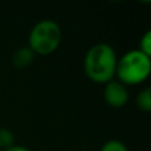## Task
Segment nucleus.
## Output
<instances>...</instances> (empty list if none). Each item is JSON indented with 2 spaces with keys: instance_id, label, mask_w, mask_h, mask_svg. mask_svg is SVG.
<instances>
[{
  "instance_id": "4",
  "label": "nucleus",
  "mask_w": 151,
  "mask_h": 151,
  "mask_svg": "<svg viewBox=\"0 0 151 151\" xmlns=\"http://www.w3.org/2000/svg\"><path fill=\"white\" fill-rule=\"evenodd\" d=\"M104 99L113 109H121L129 101L127 86L121 83L118 80H111L110 82L105 83Z\"/></svg>"
},
{
  "instance_id": "7",
  "label": "nucleus",
  "mask_w": 151,
  "mask_h": 151,
  "mask_svg": "<svg viewBox=\"0 0 151 151\" xmlns=\"http://www.w3.org/2000/svg\"><path fill=\"white\" fill-rule=\"evenodd\" d=\"M13 141H15V135L9 129L0 127V149L7 150L13 146Z\"/></svg>"
},
{
  "instance_id": "3",
  "label": "nucleus",
  "mask_w": 151,
  "mask_h": 151,
  "mask_svg": "<svg viewBox=\"0 0 151 151\" xmlns=\"http://www.w3.org/2000/svg\"><path fill=\"white\" fill-rule=\"evenodd\" d=\"M61 42V28L55 20L45 19L35 24L29 32L28 47L35 55L48 56L57 50Z\"/></svg>"
},
{
  "instance_id": "2",
  "label": "nucleus",
  "mask_w": 151,
  "mask_h": 151,
  "mask_svg": "<svg viewBox=\"0 0 151 151\" xmlns=\"http://www.w3.org/2000/svg\"><path fill=\"white\" fill-rule=\"evenodd\" d=\"M151 72V58L139 49L126 52L117 63L118 81L125 86H134L145 82Z\"/></svg>"
},
{
  "instance_id": "5",
  "label": "nucleus",
  "mask_w": 151,
  "mask_h": 151,
  "mask_svg": "<svg viewBox=\"0 0 151 151\" xmlns=\"http://www.w3.org/2000/svg\"><path fill=\"white\" fill-rule=\"evenodd\" d=\"M33 60H35V53L32 52L29 47L19 48L12 56V64L17 69L28 68L33 63Z\"/></svg>"
},
{
  "instance_id": "10",
  "label": "nucleus",
  "mask_w": 151,
  "mask_h": 151,
  "mask_svg": "<svg viewBox=\"0 0 151 151\" xmlns=\"http://www.w3.org/2000/svg\"><path fill=\"white\" fill-rule=\"evenodd\" d=\"M4 151H31V150L24 147V146H15V145H13L12 147H9V149H7Z\"/></svg>"
},
{
  "instance_id": "6",
  "label": "nucleus",
  "mask_w": 151,
  "mask_h": 151,
  "mask_svg": "<svg viewBox=\"0 0 151 151\" xmlns=\"http://www.w3.org/2000/svg\"><path fill=\"white\" fill-rule=\"evenodd\" d=\"M135 102L139 110H142L145 113L151 111V89L146 88L139 91L138 96H137Z\"/></svg>"
},
{
  "instance_id": "8",
  "label": "nucleus",
  "mask_w": 151,
  "mask_h": 151,
  "mask_svg": "<svg viewBox=\"0 0 151 151\" xmlns=\"http://www.w3.org/2000/svg\"><path fill=\"white\" fill-rule=\"evenodd\" d=\"M101 151H129L125 143H122L121 141L117 139H110L106 143H104V146L101 147Z\"/></svg>"
},
{
  "instance_id": "9",
  "label": "nucleus",
  "mask_w": 151,
  "mask_h": 151,
  "mask_svg": "<svg viewBox=\"0 0 151 151\" xmlns=\"http://www.w3.org/2000/svg\"><path fill=\"white\" fill-rule=\"evenodd\" d=\"M139 50L146 56H151V31H147L139 41Z\"/></svg>"
},
{
  "instance_id": "1",
  "label": "nucleus",
  "mask_w": 151,
  "mask_h": 151,
  "mask_svg": "<svg viewBox=\"0 0 151 151\" xmlns=\"http://www.w3.org/2000/svg\"><path fill=\"white\" fill-rule=\"evenodd\" d=\"M118 57L115 50L106 42H98L86 52L83 72L96 83H107L115 77Z\"/></svg>"
}]
</instances>
